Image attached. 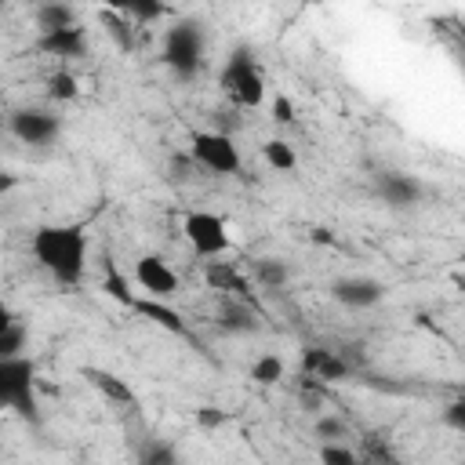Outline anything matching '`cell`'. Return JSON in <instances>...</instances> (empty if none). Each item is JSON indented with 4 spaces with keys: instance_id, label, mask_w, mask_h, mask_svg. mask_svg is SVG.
Here are the masks:
<instances>
[{
    "instance_id": "obj_1",
    "label": "cell",
    "mask_w": 465,
    "mask_h": 465,
    "mask_svg": "<svg viewBox=\"0 0 465 465\" xmlns=\"http://www.w3.org/2000/svg\"><path fill=\"white\" fill-rule=\"evenodd\" d=\"M87 229L76 222H51L36 225L29 236V254L36 265L58 283V287H76L87 269Z\"/></svg>"
},
{
    "instance_id": "obj_2",
    "label": "cell",
    "mask_w": 465,
    "mask_h": 465,
    "mask_svg": "<svg viewBox=\"0 0 465 465\" xmlns=\"http://www.w3.org/2000/svg\"><path fill=\"white\" fill-rule=\"evenodd\" d=\"M218 87L240 109H258L265 102V73H262L258 58L251 54V47L229 51V58L218 73Z\"/></svg>"
},
{
    "instance_id": "obj_3",
    "label": "cell",
    "mask_w": 465,
    "mask_h": 465,
    "mask_svg": "<svg viewBox=\"0 0 465 465\" xmlns=\"http://www.w3.org/2000/svg\"><path fill=\"white\" fill-rule=\"evenodd\" d=\"M203 51H207V33L203 22L196 18H178L167 33H163V65L178 76V80H193L203 65Z\"/></svg>"
},
{
    "instance_id": "obj_4",
    "label": "cell",
    "mask_w": 465,
    "mask_h": 465,
    "mask_svg": "<svg viewBox=\"0 0 465 465\" xmlns=\"http://www.w3.org/2000/svg\"><path fill=\"white\" fill-rule=\"evenodd\" d=\"M0 407L36 421V363L22 356H0Z\"/></svg>"
},
{
    "instance_id": "obj_5",
    "label": "cell",
    "mask_w": 465,
    "mask_h": 465,
    "mask_svg": "<svg viewBox=\"0 0 465 465\" xmlns=\"http://www.w3.org/2000/svg\"><path fill=\"white\" fill-rule=\"evenodd\" d=\"M189 160L200 171L214 174V178H232V174L243 171L240 145L225 131H193V138H189Z\"/></svg>"
},
{
    "instance_id": "obj_6",
    "label": "cell",
    "mask_w": 465,
    "mask_h": 465,
    "mask_svg": "<svg viewBox=\"0 0 465 465\" xmlns=\"http://www.w3.org/2000/svg\"><path fill=\"white\" fill-rule=\"evenodd\" d=\"M182 236L189 240V247L200 254V258H218L232 247L229 240V225L222 214L214 211H185L182 218Z\"/></svg>"
},
{
    "instance_id": "obj_7",
    "label": "cell",
    "mask_w": 465,
    "mask_h": 465,
    "mask_svg": "<svg viewBox=\"0 0 465 465\" xmlns=\"http://www.w3.org/2000/svg\"><path fill=\"white\" fill-rule=\"evenodd\" d=\"M7 127H11V134L18 142L44 149L62 134V116L54 109H44V105H22V109H15L7 116Z\"/></svg>"
},
{
    "instance_id": "obj_8",
    "label": "cell",
    "mask_w": 465,
    "mask_h": 465,
    "mask_svg": "<svg viewBox=\"0 0 465 465\" xmlns=\"http://www.w3.org/2000/svg\"><path fill=\"white\" fill-rule=\"evenodd\" d=\"M298 371L305 378H316L323 385H338V381H349L352 378V363L345 352L331 349V345H305L302 356H298Z\"/></svg>"
},
{
    "instance_id": "obj_9",
    "label": "cell",
    "mask_w": 465,
    "mask_h": 465,
    "mask_svg": "<svg viewBox=\"0 0 465 465\" xmlns=\"http://www.w3.org/2000/svg\"><path fill=\"white\" fill-rule=\"evenodd\" d=\"M203 283L211 291H218L222 298H243V302H254V283L251 276L236 265V262H225L222 254L218 258H203Z\"/></svg>"
},
{
    "instance_id": "obj_10",
    "label": "cell",
    "mask_w": 465,
    "mask_h": 465,
    "mask_svg": "<svg viewBox=\"0 0 465 465\" xmlns=\"http://www.w3.org/2000/svg\"><path fill=\"white\" fill-rule=\"evenodd\" d=\"M134 283L149 298H174L178 294V272L160 258V254H142L134 258Z\"/></svg>"
},
{
    "instance_id": "obj_11",
    "label": "cell",
    "mask_w": 465,
    "mask_h": 465,
    "mask_svg": "<svg viewBox=\"0 0 465 465\" xmlns=\"http://www.w3.org/2000/svg\"><path fill=\"white\" fill-rule=\"evenodd\" d=\"M36 51L47 54V58H58V62H76L84 58L87 51V33L80 22L65 25V29H47V33H36Z\"/></svg>"
},
{
    "instance_id": "obj_12",
    "label": "cell",
    "mask_w": 465,
    "mask_h": 465,
    "mask_svg": "<svg viewBox=\"0 0 465 465\" xmlns=\"http://www.w3.org/2000/svg\"><path fill=\"white\" fill-rule=\"evenodd\" d=\"M374 193L381 196V203L389 207H414L421 203L425 196V185L418 174H407V171H381L374 178Z\"/></svg>"
},
{
    "instance_id": "obj_13",
    "label": "cell",
    "mask_w": 465,
    "mask_h": 465,
    "mask_svg": "<svg viewBox=\"0 0 465 465\" xmlns=\"http://www.w3.org/2000/svg\"><path fill=\"white\" fill-rule=\"evenodd\" d=\"M331 298L345 309H371L385 298V283L371 276H341L331 283Z\"/></svg>"
},
{
    "instance_id": "obj_14",
    "label": "cell",
    "mask_w": 465,
    "mask_h": 465,
    "mask_svg": "<svg viewBox=\"0 0 465 465\" xmlns=\"http://www.w3.org/2000/svg\"><path fill=\"white\" fill-rule=\"evenodd\" d=\"M131 312H138L142 320L156 323L160 331H167V334H174V338H193L185 316H182L178 309H171L167 298H149V294H145V298H134V302H131Z\"/></svg>"
},
{
    "instance_id": "obj_15",
    "label": "cell",
    "mask_w": 465,
    "mask_h": 465,
    "mask_svg": "<svg viewBox=\"0 0 465 465\" xmlns=\"http://www.w3.org/2000/svg\"><path fill=\"white\" fill-rule=\"evenodd\" d=\"M80 374H84V378L102 392V400H109L113 407H134V403H138L134 389H131L120 374H113V371H105V367H84Z\"/></svg>"
},
{
    "instance_id": "obj_16",
    "label": "cell",
    "mask_w": 465,
    "mask_h": 465,
    "mask_svg": "<svg viewBox=\"0 0 465 465\" xmlns=\"http://www.w3.org/2000/svg\"><path fill=\"white\" fill-rule=\"evenodd\" d=\"M218 327L229 331V334H254L258 331V305L225 294V302L218 309Z\"/></svg>"
},
{
    "instance_id": "obj_17",
    "label": "cell",
    "mask_w": 465,
    "mask_h": 465,
    "mask_svg": "<svg viewBox=\"0 0 465 465\" xmlns=\"http://www.w3.org/2000/svg\"><path fill=\"white\" fill-rule=\"evenodd\" d=\"M287 280H291V265L283 258H272V254L254 258V283L262 291H280L287 287Z\"/></svg>"
},
{
    "instance_id": "obj_18",
    "label": "cell",
    "mask_w": 465,
    "mask_h": 465,
    "mask_svg": "<svg viewBox=\"0 0 465 465\" xmlns=\"http://www.w3.org/2000/svg\"><path fill=\"white\" fill-rule=\"evenodd\" d=\"M102 25H105L109 40H113L120 51H134L138 33H134V22L127 18V11H109V7H102Z\"/></svg>"
},
{
    "instance_id": "obj_19",
    "label": "cell",
    "mask_w": 465,
    "mask_h": 465,
    "mask_svg": "<svg viewBox=\"0 0 465 465\" xmlns=\"http://www.w3.org/2000/svg\"><path fill=\"white\" fill-rule=\"evenodd\" d=\"M262 160L272 167V171H298V149L287 142V138H269L262 145Z\"/></svg>"
},
{
    "instance_id": "obj_20",
    "label": "cell",
    "mask_w": 465,
    "mask_h": 465,
    "mask_svg": "<svg viewBox=\"0 0 465 465\" xmlns=\"http://www.w3.org/2000/svg\"><path fill=\"white\" fill-rule=\"evenodd\" d=\"M73 22H76V15H73V7L62 4V0H44V4L36 7V29H40V33H47V29H65V25H73Z\"/></svg>"
},
{
    "instance_id": "obj_21",
    "label": "cell",
    "mask_w": 465,
    "mask_h": 465,
    "mask_svg": "<svg viewBox=\"0 0 465 465\" xmlns=\"http://www.w3.org/2000/svg\"><path fill=\"white\" fill-rule=\"evenodd\" d=\"M283 374H287V363L276 352H262L251 363V381L254 385H276V381H283Z\"/></svg>"
},
{
    "instance_id": "obj_22",
    "label": "cell",
    "mask_w": 465,
    "mask_h": 465,
    "mask_svg": "<svg viewBox=\"0 0 465 465\" xmlns=\"http://www.w3.org/2000/svg\"><path fill=\"white\" fill-rule=\"evenodd\" d=\"M76 94H80V80L69 73V69H54L51 76H47V102H76Z\"/></svg>"
},
{
    "instance_id": "obj_23",
    "label": "cell",
    "mask_w": 465,
    "mask_h": 465,
    "mask_svg": "<svg viewBox=\"0 0 465 465\" xmlns=\"http://www.w3.org/2000/svg\"><path fill=\"white\" fill-rule=\"evenodd\" d=\"M102 291L113 298V302H120L124 309H131V302L138 298L134 291H131V280L124 276V272H116V269H105V280H102Z\"/></svg>"
},
{
    "instance_id": "obj_24",
    "label": "cell",
    "mask_w": 465,
    "mask_h": 465,
    "mask_svg": "<svg viewBox=\"0 0 465 465\" xmlns=\"http://www.w3.org/2000/svg\"><path fill=\"white\" fill-rule=\"evenodd\" d=\"M356 454H360V461H385V465H396V454H392V447L385 443V436H374V432L360 440Z\"/></svg>"
},
{
    "instance_id": "obj_25",
    "label": "cell",
    "mask_w": 465,
    "mask_h": 465,
    "mask_svg": "<svg viewBox=\"0 0 465 465\" xmlns=\"http://www.w3.org/2000/svg\"><path fill=\"white\" fill-rule=\"evenodd\" d=\"M127 18L131 22H138V25H149V22H156V18H163L167 15V0H127Z\"/></svg>"
},
{
    "instance_id": "obj_26",
    "label": "cell",
    "mask_w": 465,
    "mask_h": 465,
    "mask_svg": "<svg viewBox=\"0 0 465 465\" xmlns=\"http://www.w3.org/2000/svg\"><path fill=\"white\" fill-rule=\"evenodd\" d=\"M320 458L327 465H356L360 461L356 447H349V443H320Z\"/></svg>"
},
{
    "instance_id": "obj_27",
    "label": "cell",
    "mask_w": 465,
    "mask_h": 465,
    "mask_svg": "<svg viewBox=\"0 0 465 465\" xmlns=\"http://www.w3.org/2000/svg\"><path fill=\"white\" fill-rule=\"evenodd\" d=\"M25 349V323H11L7 331H0V356H22Z\"/></svg>"
},
{
    "instance_id": "obj_28",
    "label": "cell",
    "mask_w": 465,
    "mask_h": 465,
    "mask_svg": "<svg viewBox=\"0 0 465 465\" xmlns=\"http://www.w3.org/2000/svg\"><path fill=\"white\" fill-rule=\"evenodd\" d=\"M138 461H145V465H174L178 454H174V447L153 440V443H145V447L138 450Z\"/></svg>"
},
{
    "instance_id": "obj_29",
    "label": "cell",
    "mask_w": 465,
    "mask_h": 465,
    "mask_svg": "<svg viewBox=\"0 0 465 465\" xmlns=\"http://www.w3.org/2000/svg\"><path fill=\"white\" fill-rule=\"evenodd\" d=\"M316 436H323V440H341V436H349V425L341 421V418H320L316 421Z\"/></svg>"
},
{
    "instance_id": "obj_30",
    "label": "cell",
    "mask_w": 465,
    "mask_h": 465,
    "mask_svg": "<svg viewBox=\"0 0 465 465\" xmlns=\"http://www.w3.org/2000/svg\"><path fill=\"white\" fill-rule=\"evenodd\" d=\"M272 120H276V124H291V120H294V105H291L287 94H276V102H272Z\"/></svg>"
},
{
    "instance_id": "obj_31",
    "label": "cell",
    "mask_w": 465,
    "mask_h": 465,
    "mask_svg": "<svg viewBox=\"0 0 465 465\" xmlns=\"http://www.w3.org/2000/svg\"><path fill=\"white\" fill-rule=\"evenodd\" d=\"M443 418H447L454 429H465V403H461V400H454V403L447 407V414H443Z\"/></svg>"
},
{
    "instance_id": "obj_32",
    "label": "cell",
    "mask_w": 465,
    "mask_h": 465,
    "mask_svg": "<svg viewBox=\"0 0 465 465\" xmlns=\"http://www.w3.org/2000/svg\"><path fill=\"white\" fill-rule=\"evenodd\" d=\"M196 421H200L203 429H211V425H222V414H218V411H200Z\"/></svg>"
},
{
    "instance_id": "obj_33",
    "label": "cell",
    "mask_w": 465,
    "mask_h": 465,
    "mask_svg": "<svg viewBox=\"0 0 465 465\" xmlns=\"http://www.w3.org/2000/svg\"><path fill=\"white\" fill-rule=\"evenodd\" d=\"M15 320H18V316H15V312H11V309H7L4 302H0V331H7V327H11Z\"/></svg>"
},
{
    "instance_id": "obj_34",
    "label": "cell",
    "mask_w": 465,
    "mask_h": 465,
    "mask_svg": "<svg viewBox=\"0 0 465 465\" xmlns=\"http://www.w3.org/2000/svg\"><path fill=\"white\" fill-rule=\"evenodd\" d=\"M102 4H105L109 11H124V7H127V0H102Z\"/></svg>"
},
{
    "instance_id": "obj_35",
    "label": "cell",
    "mask_w": 465,
    "mask_h": 465,
    "mask_svg": "<svg viewBox=\"0 0 465 465\" xmlns=\"http://www.w3.org/2000/svg\"><path fill=\"white\" fill-rule=\"evenodd\" d=\"M4 4H7V0H0V7H4Z\"/></svg>"
}]
</instances>
